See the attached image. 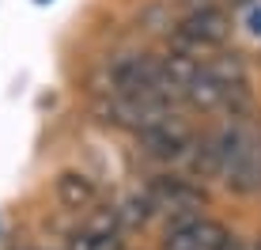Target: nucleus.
Segmentation results:
<instances>
[{"label":"nucleus","instance_id":"1","mask_svg":"<svg viewBox=\"0 0 261 250\" xmlns=\"http://www.w3.org/2000/svg\"><path fill=\"white\" fill-rule=\"evenodd\" d=\"M144 197H148L151 212L163 216L170 228L204 216V201H208L201 186L190 182V178H182V174H159V178H151V182L144 186Z\"/></svg>","mask_w":261,"mask_h":250},{"label":"nucleus","instance_id":"2","mask_svg":"<svg viewBox=\"0 0 261 250\" xmlns=\"http://www.w3.org/2000/svg\"><path fill=\"white\" fill-rule=\"evenodd\" d=\"M227 34H231V19H227V12L223 8H193V12H186L182 19H178L174 27V38H178V46H182L186 53H208V49H220L223 42H227Z\"/></svg>","mask_w":261,"mask_h":250},{"label":"nucleus","instance_id":"3","mask_svg":"<svg viewBox=\"0 0 261 250\" xmlns=\"http://www.w3.org/2000/svg\"><path fill=\"white\" fill-rule=\"evenodd\" d=\"M140 91H159V57L148 53H125L110 61L102 72V95H140Z\"/></svg>","mask_w":261,"mask_h":250},{"label":"nucleus","instance_id":"4","mask_svg":"<svg viewBox=\"0 0 261 250\" xmlns=\"http://www.w3.org/2000/svg\"><path fill=\"white\" fill-rule=\"evenodd\" d=\"M140 144L151 159H167V163H178V159H193V152L201 140L193 137V129L186 125V118L170 114L167 121L151 125L148 133H140Z\"/></svg>","mask_w":261,"mask_h":250},{"label":"nucleus","instance_id":"5","mask_svg":"<svg viewBox=\"0 0 261 250\" xmlns=\"http://www.w3.org/2000/svg\"><path fill=\"white\" fill-rule=\"evenodd\" d=\"M231 243H235V239L227 235L223 224H216L208 216H197V220L167 228L163 250H231Z\"/></svg>","mask_w":261,"mask_h":250},{"label":"nucleus","instance_id":"6","mask_svg":"<svg viewBox=\"0 0 261 250\" xmlns=\"http://www.w3.org/2000/svg\"><path fill=\"white\" fill-rule=\"evenodd\" d=\"M57 197L68 205V209H87V205L95 201V186L87 174H61L57 178Z\"/></svg>","mask_w":261,"mask_h":250},{"label":"nucleus","instance_id":"7","mask_svg":"<svg viewBox=\"0 0 261 250\" xmlns=\"http://www.w3.org/2000/svg\"><path fill=\"white\" fill-rule=\"evenodd\" d=\"M242 250H261V239H257V243H250V246H242Z\"/></svg>","mask_w":261,"mask_h":250},{"label":"nucleus","instance_id":"8","mask_svg":"<svg viewBox=\"0 0 261 250\" xmlns=\"http://www.w3.org/2000/svg\"><path fill=\"white\" fill-rule=\"evenodd\" d=\"M235 4H246V0H235Z\"/></svg>","mask_w":261,"mask_h":250}]
</instances>
